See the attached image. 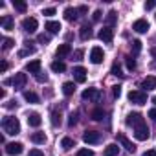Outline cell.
Returning a JSON list of instances; mask_svg holds the SVG:
<instances>
[{
	"mask_svg": "<svg viewBox=\"0 0 156 156\" xmlns=\"http://www.w3.org/2000/svg\"><path fill=\"white\" fill-rule=\"evenodd\" d=\"M2 129H4L6 134L15 136V134L20 132V121H19L15 116H6V118L2 119Z\"/></svg>",
	"mask_w": 156,
	"mask_h": 156,
	"instance_id": "obj_1",
	"label": "cell"
},
{
	"mask_svg": "<svg viewBox=\"0 0 156 156\" xmlns=\"http://www.w3.org/2000/svg\"><path fill=\"white\" fill-rule=\"evenodd\" d=\"M26 81H28V75L20 72V73H15L13 79H6L4 83H6V85H13L15 88H22V87L26 85Z\"/></svg>",
	"mask_w": 156,
	"mask_h": 156,
	"instance_id": "obj_2",
	"label": "cell"
},
{
	"mask_svg": "<svg viewBox=\"0 0 156 156\" xmlns=\"http://www.w3.org/2000/svg\"><path fill=\"white\" fill-rule=\"evenodd\" d=\"M129 101H132L134 105H145L147 103V94L143 90H132L129 94Z\"/></svg>",
	"mask_w": 156,
	"mask_h": 156,
	"instance_id": "obj_3",
	"label": "cell"
},
{
	"mask_svg": "<svg viewBox=\"0 0 156 156\" xmlns=\"http://www.w3.org/2000/svg\"><path fill=\"white\" fill-rule=\"evenodd\" d=\"M134 138H136V140H140V141H145V140L149 138V129H147L145 121L134 127Z\"/></svg>",
	"mask_w": 156,
	"mask_h": 156,
	"instance_id": "obj_4",
	"label": "cell"
},
{
	"mask_svg": "<svg viewBox=\"0 0 156 156\" xmlns=\"http://www.w3.org/2000/svg\"><path fill=\"white\" fill-rule=\"evenodd\" d=\"M37 28H39L37 19L28 17V19H24V20H22V30H24V31H28V33H35V31H37Z\"/></svg>",
	"mask_w": 156,
	"mask_h": 156,
	"instance_id": "obj_5",
	"label": "cell"
},
{
	"mask_svg": "<svg viewBox=\"0 0 156 156\" xmlns=\"http://www.w3.org/2000/svg\"><path fill=\"white\" fill-rule=\"evenodd\" d=\"M81 98H83L85 101H98V99L101 98V92H99L98 88H87V90H83Z\"/></svg>",
	"mask_w": 156,
	"mask_h": 156,
	"instance_id": "obj_6",
	"label": "cell"
},
{
	"mask_svg": "<svg viewBox=\"0 0 156 156\" xmlns=\"http://www.w3.org/2000/svg\"><path fill=\"white\" fill-rule=\"evenodd\" d=\"M22 151H24V145H22L20 141H13V143H8V145H6V152H8L9 156H19Z\"/></svg>",
	"mask_w": 156,
	"mask_h": 156,
	"instance_id": "obj_7",
	"label": "cell"
},
{
	"mask_svg": "<svg viewBox=\"0 0 156 156\" xmlns=\"http://www.w3.org/2000/svg\"><path fill=\"white\" fill-rule=\"evenodd\" d=\"M98 37H99L103 42H112V41H114V30H112V28H108V26H105V28H101V30H99Z\"/></svg>",
	"mask_w": 156,
	"mask_h": 156,
	"instance_id": "obj_8",
	"label": "cell"
},
{
	"mask_svg": "<svg viewBox=\"0 0 156 156\" xmlns=\"http://www.w3.org/2000/svg\"><path fill=\"white\" fill-rule=\"evenodd\" d=\"M103 59H105V51L101 50V48H92V51H90V61L94 62V64H101L103 62Z\"/></svg>",
	"mask_w": 156,
	"mask_h": 156,
	"instance_id": "obj_9",
	"label": "cell"
},
{
	"mask_svg": "<svg viewBox=\"0 0 156 156\" xmlns=\"http://www.w3.org/2000/svg\"><path fill=\"white\" fill-rule=\"evenodd\" d=\"M99 140H101V132H98V130H87L83 134V141L85 143H98Z\"/></svg>",
	"mask_w": 156,
	"mask_h": 156,
	"instance_id": "obj_10",
	"label": "cell"
},
{
	"mask_svg": "<svg viewBox=\"0 0 156 156\" xmlns=\"http://www.w3.org/2000/svg\"><path fill=\"white\" fill-rule=\"evenodd\" d=\"M145 119H143V116L140 114V112H130L129 116H127V125H130L132 129L136 127V125H140V123H143Z\"/></svg>",
	"mask_w": 156,
	"mask_h": 156,
	"instance_id": "obj_11",
	"label": "cell"
},
{
	"mask_svg": "<svg viewBox=\"0 0 156 156\" xmlns=\"http://www.w3.org/2000/svg\"><path fill=\"white\" fill-rule=\"evenodd\" d=\"M141 88H143V92L147 90H154L156 88V75H147L145 79L141 81Z\"/></svg>",
	"mask_w": 156,
	"mask_h": 156,
	"instance_id": "obj_12",
	"label": "cell"
},
{
	"mask_svg": "<svg viewBox=\"0 0 156 156\" xmlns=\"http://www.w3.org/2000/svg\"><path fill=\"white\" fill-rule=\"evenodd\" d=\"M132 30H134L136 33H147V30H149V22H147L145 19H138V20L132 24Z\"/></svg>",
	"mask_w": 156,
	"mask_h": 156,
	"instance_id": "obj_13",
	"label": "cell"
},
{
	"mask_svg": "<svg viewBox=\"0 0 156 156\" xmlns=\"http://www.w3.org/2000/svg\"><path fill=\"white\" fill-rule=\"evenodd\" d=\"M73 77H75L77 83H85V81H87V68L75 66V68H73Z\"/></svg>",
	"mask_w": 156,
	"mask_h": 156,
	"instance_id": "obj_14",
	"label": "cell"
},
{
	"mask_svg": "<svg viewBox=\"0 0 156 156\" xmlns=\"http://www.w3.org/2000/svg\"><path fill=\"white\" fill-rule=\"evenodd\" d=\"M118 141H119V143L129 151V152H134V151H136V145H134V143L125 136V134H118Z\"/></svg>",
	"mask_w": 156,
	"mask_h": 156,
	"instance_id": "obj_15",
	"label": "cell"
},
{
	"mask_svg": "<svg viewBox=\"0 0 156 156\" xmlns=\"http://www.w3.org/2000/svg\"><path fill=\"white\" fill-rule=\"evenodd\" d=\"M26 72H30V73H39L41 72V61L39 59H33V61H30L28 64H26Z\"/></svg>",
	"mask_w": 156,
	"mask_h": 156,
	"instance_id": "obj_16",
	"label": "cell"
},
{
	"mask_svg": "<svg viewBox=\"0 0 156 156\" xmlns=\"http://www.w3.org/2000/svg\"><path fill=\"white\" fill-rule=\"evenodd\" d=\"M0 24L4 26V30L11 31V30H13V26H15V20H13V17H11V15H4L2 19H0Z\"/></svg>",
	"mask_w": 156,
	"mask_h": 156,
	"instance_id": "obj_17",
	"label": "cell"
},
{
	"mask_svg": "<svg viewBox=\"0 0 156 156\" xmlns=\"http://www.w3.org/2000/svg\"><path fill=\"white\" fill-rule=\"evenodd\" d=\"M41 123H42V119H41V114H37V112H31V114L28 116V125H30V127H35V129H37Z\"/></svg>",
	"mask_w": 156,
	"mask_h": 156,
	"instance_id": "obj_18",
	"label": "cell"
},
{
	"mask_svg": "<svg viewBox=\"0 0 156 156\" xmlns=\"http://www.w3.org/2000/svg\"><path fill=\"white\" fill-rule=\"evenodd\" d=\"M103 154H105V156H119V147H118V143L107 145L105 151H103Z\"/></svg>",
	"mask_w": 156,
	"mask_h": 156,
	"instance_id": "obj_19",
	"label": "cell"
},
{
	"mask_svg": "<svg viewBox=\"0 0 156 156\" xmlns=\"http://www.w3.org/2000/svg\"><path fill=\"white\" fill-rule=\"evenodd\" d=\"M77 13H79V11H77L75 8H66L64 9V19L68 22H73V20H77Z\"/></svg>",
	"mask_w": 156,
	"mask_h": 156,
	"instance_id": "obj_20",
	"label": "cell"
},
{
	"mask_svg": "<svg viewBox=\"0 0 156 156\" xmlns=\"http://www.w3.org/2000/svg\"><path fill=\"white\" fill-rule=\"evenodd\" d=\"M44 28H46V30H48V31L53 35V33H59V31H61V22H55V20H48Z\"/></svg>",
	"mask_w": 156,
	"mask_h": 156,
	"instance_id": "obj_21",
	"label": "cell"
},
{
	"mask_svg": "<svg viewBox=\"0 0 156 156\" xmlns=\"http://www.w3.org/2000/svg\"><path fill=\"white\" fill-rule=\"evenodd\" d=\"M70 53H72V46H70V44H61V46L57 48V51H55L57 57H66V55H70Z\"/></svg>",
	"mask_w": 156,
	"mask_h": 156,
	"instance_id": "obj_22",
	"label": "cell"
},
{
	"mask_svg": "<svg viewBox=\"0 0 156 156\" xmlns=\"http://www.w3.org/2000/svg\"><path fill=\"white\" fill-rule=\"evenodd\" d=\"M105 20H107V26H108V28H112V26H114V24L118 22V13H116L114 9H112V11H108V13H107V19H105Z\"/></svg>",
	"mask_w": 156,
	"mask_h": 156,
	"instance_id": "obj_23",
	"label": "cell"
},
{
	"mask_svg": "<svg viewBox=\"0 0 156 156\" xmlns=\"http://www.w3.org/2000/svg\"><path fill=\"white\" fill-rule=\"evenodd\" d=\"M81 41H88L90 37H92V26H88V24H85L83 28H81Z\"/></svg>",
	"mask_w": 156,
	"mask_h": 156,
	"instance_id": "obj_24",
	"label": "cell"
},
{
	"mask_svg": "<svg viewBox=\"0 0 156 156\" xmlns=\"http://www.w3.org/2000/svg\"><path fill=\"white\" fill-rule=\"evenodd\" d=\"M31 141L37 143V145L46 143V134H44V132H33V134H31Z\"/></svg>",
	"mask_w": 156,
	"mask_h": 156,
	"instance_id": "obj_25",
	"label": "cell"
},
{
	"mask_svg": "<svg viewBox=\"0 0 156 156\" xmlns=\"http://www.w3.org/2000/svg\"><path fill=\"white\" fill-rule=\"evenodd\" d=\"M72 147H75V141H73L72 138H68V136H66V138H62V140H61V149H62V151H70Z\"/></svg>",
	"mask_w": 156,
	"mask_h": 156,
	"instance_id": "obj_26",
	"label": "cell"
},
{
	"mask_svg": "<svg viewBox=\"0 0 156 156\" xmlns=\"http://www.w3.org/2000/svg\"><path fill=\"white\" fill-rule=\"evenodd\" d=\"M51 70H53L55 73H62V72L66 70V64H64L62 61H53V62H51Z\"/></svg>",
	"mask_w": 156,
	"mask_h": 156,
	"instance_id": "obj_27",
	"label": "cell"
},
{
	"mask_svg": "<svg viewBox=\"0 0 156 156\" xmlns=\"http://www.w3.org/2000/svg\"><path fill=\"white\" fill-rule=\"evenodd\" d=\"M24 44H26V48L19 51V57H26V55H30V53H35V48H33V46H30V44H31L30 41H26Z\"/></svg>",
	"mask_w": 156,
	"mask_h": 156,
	"instance_id": "obj_28",
	"label": "cell"
},
{
	"mask_svg": "<svg viewBox=\"0 0 156 156\" xmlns=\"http://www.w3.org/2000/svg\"><path fill=\"white\" fill-rule=\"evenodd\" d=\"M73 92H75V85H73V83L68 81V83L62 85V94H64V96H72Z\"/></svg>",
	"mask_w": 156,
	"mask_h": 156,
	"instance_id": "obj_29",
	"label": "cell"
},
{
	"mask_svg": "<svg viewBox=\"0 0 156 156\" xmlns=\"http://www.w3.org/2000/svg\"><path fill=\"white\" fill-rule=\"evenodd\" d=\"M103 116H105L103 108H94V110L90 112V118H92L94 121H101V119H103Z\"/></svg>",
	"mask_w": 156,
	"mask_h": 156,
	"instance_id": "obj_30",
	"label": "cell"
},
{
	"mask_svg": "<svg viewBox=\"0 0 156 156\" xmlns=\"http://www.w3.org/2000/svg\"><path fill=\"white\" fill-rule=\"evenodd\" d=\"M13 8H15L17 11H20V13H26L28 4H26V2H22V0H13Z\"/></svg>",
	"mask_w": 156,
	"mask_h": 156,
	"instance_id": "obj_31",
	"label": "cell"
},
{
	"mask_svg": "<svg viewBox=\"0 0 156 156\" xmlns=\"http://www.w3.org/2000/svg\"><path fill=\"white\" fill-rule=\"evenodd\" d=\"M24 99L28 101V103H39V96L35 94V92H24Z\"/></svg>",
	"mask_w": 156,
	"mask_h": 156,
	"instance_id": "obj_32",
	"label": "cell"
},
{
	"mask_svg": "<svg viewBox=\"0 0 156 156\" xmlns=\"http://www.w3.org/2000/svg\"><path fill=\"white\" fill-rule=\"evenodd\" d=\"M51 125L53 127H59L61 125V112H57V110L51 112Z\"/></svg>",
	"mask_w": 156,
	"mask_h": 156,
	"instance_id": "obj_33",
	"label": "cell"
},
{
	"mask_svg": "<svg viewBox=\"0 0 156 156\" xmlns=\"http://www.w3.org/2000/svg\"><path fill=\"white\" fill-rule=\"evenodd\" d=\"M125 64H127L129 70H134V68H136V61H134V57H132V55H127V57H125Z\"/></svg>",
	"mask_w": 156,
	"mask_h": 156,
	"instance_id": "obj_34",
	"label": "cell"
},
{
	"mask_svg": "<svg viewBox=\"0 0 156 156\" xmlns=\"http://www.w3.org/2000/svg\"><path fill=\"white\" fill-rule=\"evenodd\" d=\"M77 156H94V151L92 149H79L77 151Z\"/></svg>",
	"mask_w": 156,
	"mask_h": 156,
	"instance_id": "obj_35",
	"label": "cell"
},
{
	"mask_svg": "<svg viewBox=\"0 0 156 156\" xmlns=\"http://www.w3.org/2000/svg\"><path fill=\"white\" fill-rule=\"evenodd\" d=\"M35 79H37L39 83H46V81H48V75H46L44 72H39V73H35Z\"/></svg>",
	"mask_w": 156,
	"mask_h": 156,
	"instance_id": "obj_36",
	"label": "cell"
},
{
	"mask_svg": "<svg viewBox=\"0 0 156 156\" xmlns=\"http://www.w3.org/2000/svg\"><path fill=\"white\" fill-rule=\"evenodd\" d=\"M37 41H39L41 44H48V42H50V35H46V33H41V35L37 37Z\"/></svg>",
	"mask_w": 156,
	"mask_h": 156,
	"instance_id": "obj_37",
	"label": "cell"
},
{
	"mask_svg": "<svg viewBox=\"0 0 156 156\" xmlns=\"http://www.w3.org/2000/svg\"><path fill=\"white\" fill-rule=\"evenodd\" d=\"M13 46H15V41L13 39H4V46H2L4 50H11Z\"/></svg>",
	"mask_w": 156,
	"mask_h": 156,
	"instance_id": "obj_38",
	"label": "cell"
},
{
	"mask_svg": "<svg viewBox=\"0 0 156 156\" xmlns=\"http://www.w3.org/2000/svg\"><path fill=\"white\" fill-rule=\"evenodd\" d=\"M112 73H114V75H119V77L123 75V73H121V66H119V62H114V64H112Z\"/></svg>",
	"mask_w": 156,
	"mask_h": 156,
	"instance_id": "obj_39",
	"label": "cell"
},
{
	"mask_svg": "<svg viewBox=\"0 0 156 156\" xmlns=\"http://www.w3.org/2000/svg\"><path fill=\"white\" fill-rule=\"evenodd\" d=\"M75 123H77V112H72V114H70V119H68V125L73 127Z\"/></svg>",
	"mask_w": 156,
	"mask_h": 156,
	"instance_id": "obj_40",
	"label": "cell"
},
{
	"mask_svg": "<svg viewBox=\"0 0 156 156\" xmlns=\"http://www.w3.org/2000/svg\"><path fill=\"white\" fill-rule=\"evenodd\" d=\"M140 50H141V42H140V41H132V51L138 53Z\"/></svg>",
	"mask_w": 156,
	"mask_h": 156,
	"instance_id": "obj_41",
	"label": "cell"
},
{
	"mask_svg": "<svg viewBox=\"0 0 156 156\" xmlns=\"http://www.w3.org/2000/svg\"><path fill=\"white\" fill-rule=\"evenodd\" d=\"M112 94H114V98H119V96H121V87H119V85L112 87Z\"/></svg>",
	"mask_w": 156,
	"mask_h": 156,
	"instance_id": "obj_42",
	"label": "cell"
},
{
	"mask_svg": "<svg viewBox=\"0 0 156 156\" xmlns=\"http://www.w3.org/2000/svg\"><path fill=\"white\" fill-rule=\"evenodd\" d=\"M28 156H44V152H42V151H41V149H31V151H30V154H28Z\"/></svg>",
	"mask_w": 156,
	"mask_h": 156,
	"instance_id": "obj_43",
	"label": "cell"
},
{
	"mask_svg": "<svg viewBox=\"0 0 156 156\" xmlns=\"http://www.w3.org/2000/svg\"><path fill=\"white\" fill-rule=\"evenodd\" d=\"M81 57H83V50H75L73 51V61H81Z\"/></svg>",
	"mask_w": 156,
	"mask_h": 156,
	"instance_id": "obj_44",
	"label": "cell"
},
{
	"mask_svg": "<svg viewBox=\"0 0 156 156\" xmlns=\"http://www.w3.org/2000/svg\"><path fill=\"white\" fill-rule=\"evenodd\" d=\"M42 15H46V17H51V15H55V8H46V9L42 11Z\"/></svg>",
	"mask_w": 156,
	"mask_h": 156,
	"instance_id": "obj_45",
	"label": "cell"
},
{
	"mask_svg": "<svg viewBox=\"0 0 156 156\" xmlns=\"http://www.w3.org/2000/svg\"><path fill=\"white\" fill-rule=\"evenodd\" d=\"M156 8V0H151V2H145V9H154Z\"/></svg>",
	"mask_w": 156,
	"mask_h": 156,
	"instance_id": "obj_46",
	"label": "cell"
},
{
	"mask_svg": "<svg viewBox=\"0 0 156 156\" xmlns=\"http://www.w3.org/2000/svg\"><path fill=\"white\" fill-rule=\"evenodd\" d=\"M99 19H101V11L98 9V11H94V15H92V20H94V22H98Z\"/></svg>",
	"mask_w": 156,
	"mask_h": 156,
	"instance_id": "obj_47",
	"label": "cell"
},
{
	"mask_svg": "<svg viewBox=\"0 0 156 156\" xmlns=\"http://www.w3.org/2000/svg\"><path fill=\"white\" fill-rule=\"evenodd\" d=\"M149 118H151V119H152V121H156V107H154V108H151V110H149Z\"/></svg>",
	"mask_w": 156,
	"mask_h": 156,
	"instance_id": "obj_48",
	"label": "cell"
},
{
	"mask_svg": "<svg viewBox=\"0 0 156 156\" xmlns=\"http://www.w3.org/2000/svg\"><path fill=\"white\" fill-rule=\"evenodd\" d=\"M143 156H156V151H154V149H151V151H145V152H143Z\"/></svg>",
	"mask_w": 156,
	"mask_h": 156,
	"instance_id": "obj_49",
	"label": "cell"
},
{
	"mask_svg": "<svg viewBox=\"0 0 156 156\" xmlns=\"http://www.w3.org/2000/svg\"><path fill=\"white\" fill-rule=\"evenodd\" d=\"M0 70H2V72L8 70V62H6V61H2V64H0Z\"/></svg>",
	"mask_w": 156,
	"mask_h": 156,
	"instance_id": "obj_50",
	"label": "cell"
},
{
	"mask_svg": "<svg viewBox=\"0 0 156 156\" xmlns=\"http://www.w3.org/2000/svg\"><path fill=\"white\" fill-rule=\"evenodd\" d=\"M77 11H79V13H87V6H81V8H77Z\"/></svg>",
	"mask_w": 156,
	"mask_h": 156,
	"instance_id": "obj_51",
	"label": "cell"
},
{
	"mask_svg": "<svg viewBox=\"0 0 156 156\" xmlns=\"http://www.w3.org/2000/svg\"><path fill=\"white\" fill-rule=\"evenodd\" d=\"M151 101H152V103H154V107H156V96H154V98H152Z\"/></svg>",
	"mask_w": 156,
	"mask_h": 156,
	"instance_id": "obj_52",
	"label": "cell"
}]
</instances>
